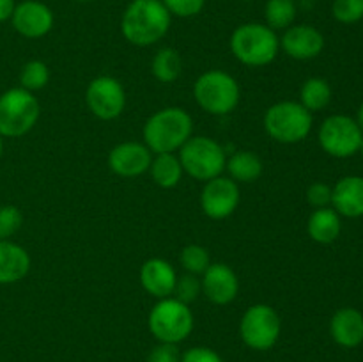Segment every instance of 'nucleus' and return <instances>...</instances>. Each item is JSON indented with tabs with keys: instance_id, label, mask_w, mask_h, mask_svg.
Here are the masks:
<instances>
[{
	"instance_id": "nucleus-2",
	"label": "nucleus",
	"mask_w": 363,
	"mask_h": 362,
	"mask_svg": "<svg viewBox=\"0 0 363 362\" xmlns=\"http://www.w3.org/2000/svg\"><path fill=\"white\" fill-rule=\"evenodd\" d=\"M194 123L186 110L169 106L152 114L144 126L145 146L151 153H174L191 137Z\"/></svg>"
},
{
	"instance_id": "nucleus-27",
	"label": "nucleus",
	"mask_w": 363,
	"mask_h": 362,
	"mask_svg": "<svg viewBox=\"0 0 363 362\" xmlns=\"http://www.w3.org/2000/svg\"><path fill=\"white\" fill-rule=\"evenodd\" d=\"M50 80V71L43 60H30L21 67L20 84L27 91H39L45 87Z\"/></svg>"
},
{
	"instance_id": "nucleus-40",
	"label": "nucleus",
	"mask_w": 363,
	"mask_h": 362,
	"mask_svg": "<svg viewBox=\"0 0 363 362\" xmlns=\"http://www.w3.org/2000/svg\"><path fill=\"white\" fill-rule=\"evenodd\" d=\"M78 2H91V0H78Z\"/></svg>"
},
{
	"instance_id": "nucleus-35",
	"label": "nucleus",
	"mask_w": 363,
	"mask_h": 362,
	"mask_svg": "<svg viewBox=\"0 0 363 362\" xmlns=\"http://www.w3.org/2000/svg\"><path fill=\"white\" fill-rule=\"evenodd\" d=\"M181 362H223V358L211 348L195 346L181 355Z\"/></svg>"
},
{
	"instance_id": "nucleus-33",
	"label": "nucleus",
	"mask_w": 363,
	"mask_h": 362,
	"mask_svg": "<svg viewBox=\"0 0 363 362\" xmlns=\"http://www.w3.org/2000/svg\"><path fill=\"white\" fill-rule=\"evenodd\" d=\"M308 204L318 208H328L332 204V187L326 183H312L307 190Z\"/></svg>"
},
{
	"instance_id": "nucleus-30",
	"label": "nucleus",
	"mask_w": 363,
	"mask_h": 362,
	"mask_svg": "<svg viewBox=\"0 0 363 362\" xmlns=\"http://www.w3.org/2000/svg\"><path fill=\"white\" fill-rule=\"evenodd\" d=\"M23 224V215L13 204L0 206V240H9L20 231Z\"/></svg>"
},
{
	"instance_id": "nucleus-18",
	"label": "nucleus",
	"mask_w": 363,
	"mask_h": 362,
	"mask_svg": "<svg viewBox=\"0 0 363 362\" xmlns=\"http://www.w3.org/2000/svg\"><path fill=\"white\" fill-rule=\"evenodd\" d=\"M332 206L339 215L357 219L363 215V177L346 176L332 188Z\"/></svg>"
},
{
	"instance_id": "nucleus-3",
	"label": "nucleus",
	"mask_w": 363,
	"mask_h": 362,
	"mask_svg": "<svg viewBox=\"0 0 363 362\" xmlns=\"http://www.w3.org/2000/svg\"><path fill=\"white\" fill-rule=\"evenodd\" d=\"M279 48V35L264 23H243L230 35V52L245 66H268L275 60Z\"/></svg>"
},
{
	"instance_id": "nucleus-12",
	"label": "nucleus",
	"mask_w": 363,
	"mask_h": 362,
	"mask_svg": "<svg viewBox=\"0 0 363 362\" xmlns=\"http://www.w3.org/2000/svg\"><path fill=\"white\" fill-rule=\"evenodd\" d=\"M240 204V188L230 177H213L206 181L201 194V206L209 219L222 220L236 212Z\"/></svg>"
},
{
	"instance_id": "nucleus-9",
	"label": "nucleus",
	"mask_w": 363,
	"mask_h": 362,
	"mask_svg": "<svg viewBox=\"0 0 363 362\" xmlns=\"http://www.w3.org/2000/svg\"><path fill=\"white\" fill-rule=\"evenodd\" d=\"M282 330L279 312L266 304H255L245 311L240 323V334L248 348L266 351L277 344Z\"/></svg>"
},
{
	"instance_id": "nucleus-29",
	"label": "nucleus",
	"mask_w": 363,
	"mask_h": 362,
	"mask_svg": "<svg viewBox=\"0 0 363 362\" xmlns=\"http://www.w3.org/2000/svg\"><path fill=\"white\" fill-rule=\"evenodd\" d=\"M332 14L344 25H353L363 20V0H335Z\"/></svg>"
},
{
	"instance_id": "nucleus-36",
	"label": "nucleus",
	"mask_w": 363,
	"mask_h": 362,
	"mask_svg": "<svg viewBox=\"0 0 363 362\" xmlns=\"http://www.w3.org/2000/svg\"><path fill=\"white\" fill-rule=\"evenodd\" d=\"M14 9H16V2L14 0H0V23L11 20Z\"/></svg>"
},
{
	"instance_id": "nucleus-4",
	"label": "nucleus",
	"mask_w": 363,
	"mask_h": 362,
	"mask_svg": "<svg viewBox=\"0 0 363 362\" xmlns=\"http://www.w3.org/2000/svg\"><path fill=\"white\" fill-rule=\"evenodd\" d=\"M39 119V102L30 91L13 87L0 96V135L16 138L28 133Z\"/></svg>"
},
{
	"instance_id": "nucleus-17",
	"label": "nucleus",
	"mask_w": 363,
	"mask_h": 362,
	"mask_svg": "<svg viewBox=\"0 0 363 362\" xmlns=\"http://www.w3.org/2000/svg\"><path fill=\"white\" fill-rule=\"evenodd\" d=\"M176 270L169 261L162 258H152L142 265L140 283L149 295L156 298H169L176 287Z\"/></svg>"
},
{
	"instance_id": "nucleus-37",
	"label": "nucleus",
	"mask_w": 363,
	"mask_h": 362,
	"mask_svg": "<svg viewBox=\"0 0 363 362\" xmlns=\"http://www.w3.org/2000/svg\"><path fill=\"white\" fill-rule=\"evenodd\" d=\"M358 126H360V130L363 131V103L360 105V110H358V119H357Z\"/></svg>"
},
{
	"instance_id": "nucleus-11",
	"label": "nucleus",
	"mask_w": 363,
	"mask_h": 362,
	"mask_svg": "<svg viewBox=\"0 0 363 362\" xmlns=\"http://www.w3.org/2000/svg\"><path fill=\"white\" fill-rule=\"evenodd\" d=\"M87 106L96 117L103 121L116 119L123 114L126 94L121 82L113 77H98L89 84L85 92Z\"/></svg>"
},
{
	"instance_id": "nucleus-19",
	"label": "nucleus",
	"mask_w": 363,
	"mask_h": 362,
	"mask_svg": "<svg viewBox=\"0 0 363 362\" xmlns=\"http://www.w3.org/2000/svg\"><path fill=\"white\" fill-rule=\"evenodd\" d=\"M330 334L340 346L357 348L363 343V314L353 307L339 309L330 322Z\"/></svg>"
},
{
	"instance_id": "nucleus-8",
	"label": "nucleus",
	"mask_w": 363,
	"mask_h": 362,
	"mask_svg": "<svg viewBox=\"0 0 363 362\" xmlns=\"http://www.w3.org/2000/svg\"><path fill=\"white\" fill-rule=\"evenodd\" d=\"M149 330L160 343L177 344L194 330L190 307L177 298H162L149 312Z\"/></svg>"
},
{
	"instance_id": "nucleus-6",
	"label": "nucleus",
	"mask_w": 363,
	"mask_h": 362,
	"mask_svg": "<svg viewBox=\"0 0 363 362\" xmlns=\"http://www.w3.org/2000/svg\"><path fill=\"white\" fill-rule=\"evenodd\" d=\"M179 151L183 170L199 181H209L222 176L225 169V149L209 137H190Z\"/></svg>"
},
{
	"instance_id": "nucleus-22",
	"label": "nucleus",
	"mask_w": 363,
	"mask_h": 362,
	"mask_svg": "<svg viewBox=\"0 0 363 362\" xmlns=\"http://www.w3.org/2000/svg\"><path fill=\"white\" fill-rule=\"evenodd\" d=\"M225 169L229 170L230 180L236 183H252L261 177L262 162L255 153L236 151L227 160Z\"/></svg>"
},
{
	"instance_id": "nucleus-5",
	"label": "nucleus",
	"mask_w": 363,
	"mask_h": 362,
	"mask_svg": "<svg viewBox=\"0 0 363 362\" xmlns=\"http://www.w3.org/2000/svg\"><path fill=\"white\" fill-rule=\"evenodd\" d=\"M264 128L273 141L296 144L311 133L312 112L298 102L275 103L266 110Z\"/></svg>"
},
{
	"instance_id": "nucleus-1",
	"label": "nucleus",
	"mask_w": 363,
	"mask_h": 362,
	"mask_svg": "<svg viewBox=\"0 0 363 362\" xmlns=\"http://www.w3.org/2000/svg\"><path fill=\"white\" fill-rule=\"evenodd\" d=\"M172 14L162 0H133L121 21L123 35L135 46H149L165 38Z\"/></svg>"
},
{
	"instance_id": "nucleus-31",
	"label": "nucleus",
	"mask_w": 363,
	"mask_h": 362,
	"mask_svg": "<svg viewBox=\"0 0 363 362\" xmlns=\"http://www.w3.org/2000/svg\"><path fill=\"white\" fill-rule=\"evenodd\" d=\"M201 291H202V284L201 280L197 279V275H194V273H186V275L177 277L174 293H176L177 300H181L183 304L188 305L190 302L197 300Z\"/></svg>"
},
{
	"instance_id": "nucleus-26",
	"label": "nucleus",
	"mask_w": 363,
	"mask_h": 362,
	"mask_svg": "<svg viewBox=\"0 0 363 362\" xmlns=\"http://www.w3.org/2000/svg\"><path fill=\"white\" fill-rule=\"evenodd\" d=\"M266 23L273 31L289 28L296 18V4L294 0H268L264 7Z\"/></svg>"
},
{
	"instance_id": "nucleus-28",
	"label": "nucleus",
	"mask_w": 363,
	"mask_h": 362,
	"mask_svg": "<svg viewBox=\"0 0 363 362\" xmlns=\"http://www.w3.org/2000/svg\"><path fill=\"white\" fill-rule=\"evenodd\" d=\"M179 261L183 265V268L186 270L188 273H194V275H199V273H204L206 268H208L211 263H209V254L202 245H186V247L181 251Z\"/></svg>"
},
{
	"instance_id": "nucleus-14",
	"label": "nucleus",
	"mask_w": 363,
	"mask_h": 362,
	"mask_svg": "<svg viewBox=\"0 0 363 362\" xmlns=\"http://www.w3.org/2000/svg\"><path fill=\"white\" fill-rule=\"evenodd\" d=\"M280 46L289 57L296 60H308L318 57L325 48V38L312 25H291L286 28Z\"/></svg>"
},
{
	"instance_id": "nucleus-23",
	"label": "nucleus",
	"mask_w": 363,
	"mask_h": 362,
	"mask_svg": "<svg viewBox=\"0 0 363 362\" xmlns=\"http://www.w3.org/2000/svg\"><path fill=\"white\" fill-rule=\"evenodd\" d=\"M151 176L158 187L162 188H174L183 177V165L179 162V156L174 153H162L156 155V158L151 162Z\"/></svg>"
},
{
	"instance_id": "nucleus-25",
	"label": "nucleus",
	"mask_w": 363,
	"mask_h": 362,
	"mask_svg": "<svg viewBox=\"0 0 363 362\" xmlns=\"http://www.w3.org/2000/svg\"><path fill=\"white\" fill-rule=\"evenodd\" d=\"M181 70H183V60H181V55L176 50L162 48L156 52L151 64V71L160 82L172 84L181 75Z\"/></svg>"
},
{
	"instance_id": "nucleus-16",
	"label": "nucleus",
	"mask_w": 363,
	"mask_h": 362,
	"mask_svg": "<svg viewBox=\"0 0 363 362\" xmlns=\"http://www.w3.org/2000/svg\"><path fill=\"white\" fill-rule=\"evenodd\" d=\"M152 162L151 149L138 142H123L108 155V165L117 176L135 177L149 170Z\"/></svg>"
},
{
	"instance_id": "nucleus-20",
	"label": "nucleus",
	"mask_w": 363,
	"mask_h": 362,
	"mask_svg": "<svg viewBox=\"0 0 363 362\" xmlns=\"http://www.w3.org/2000/svg\"><path fill=\"white\" fill-rule=\"evenodd\" d=\"M30 270V256L21 245L0 240V284H14Z\"/></svg>"
},
{
	"instance_id": "nucleus-24",
	"label": "nucleus",
	"mask_w": 363,
	"mask_h": 362,
	"mask_svg": "<svg viewBox=\"0 0 363 362\" xmlns=\"http://www.w3.org/2000/svg\"><path fill=\"white\" fill-rule=\"evenodd\" d=\"M300 99V103L308 112H319V110L326 109L328 103L332 102V87L325 78L312 77L301 85Z\"/></svg>"
},
{
	"instance_id": "nucleus-21",
	"label": "nucleus",
	"mask_w": 363,
	"mask_h": 362,
	"mask_svg": "<svg viewBox=\"0 0 363 362\" xmlns=\"http://www.w3.org/2000/svg\"><path fill=\"white\" fill-rule=\"evenodd\" d=\"M340 229H342L340 215L333 208H318L307 224V231L312 240L323 245L333 243L339 238Z\"/></svg>"
},
{
	"instance_id": "nucleus-15",
	"label": "nucleus",
	"mask_w": 363,
	"mask_h": 362,
	"mask_svg": "<svg viewBox=\"0 0 363 362\" xmlns=\"http://www.w3.org/2000/svg\"><path fill=\"white\" fill-rule=\"evenodd\" d=\"M202 291L216 305H227L238 297L240 280L234 270L223 263H215L202 273Z\"/></svg>"
},
{
	"instance_id": "nucleus-13",
	"label": "nucleus",
	"mask_w": 363,
	"mask_h": 362,
	"mask_svg": "<svg viewBox=\"0 0 363 362\" xmlns=\"http://www.w3.org/2000/svg\"><path fill=\"white\" fill-rule=\"evenodd\" d=\"M11 23L14 31L23 38L38 39L52 31L53 13L46 4L39 0H25V2L16 4Z\"/></svg>"
},
{
	"instance_id": "nucleus-10",
	"label": "nucleus",
	"mask_w": 363,
	"mask_h": 362,
	"mask_svg": "<svg viewBox=\"0 0 363 362\" xmlns=\"http://www.w3.org/2000/svg\"><path fill=\"white\" fill-rule=\"evenodd\" d=\"M363 131L358 126L357 119L350 116H330L323 121L319 128V144L335 158H350L357 155L360 149Z\"/></svg>"
},
{
	"instance_id": "nucleus-39",
	"label": "nucleus",
	"mask_w": 363,
	"mask_h": 362,
	"mask_svg": "<svg viewBox=\"0 0 363 362\" xmlns=\"http://www.w3.org/2000/svg\"><path fill=\"white\" fill-rule=\"evenodd\" d=\"M358 153H362V156H363V138H362V144H360V149H358Z\"/></svg>"
},
{
	"instance_id": "nucleus-38",
	"label": "nucleus",
	"mask_w": 363,
	"mask_h": 362,
	"mask_svg": "<svg viewBox=\"0 0 363 362\" xmlns=\"http://www.w3.org/2000/svg\"><path fill=\"white\" fill-rule=\"evenodd\" d=\"M4 153V141H2V135H0V156H2Z\"/></svg>"
},
{
	"instance_id": "nucleus-32",
	"label": "nucleus",
	"mask_w": 363,
	"mask_h": 362,
	"mask_svg": "<svg viewBox=\"0 0 363 362\" xmlns=\"http://www.w3.org/2000/svg\"><path fill=\"white\" fill-rule=\"evenodd\" d=\"M170 14L179 18H191L204 9L206 0H162Z\"/></svg>"
},
{
	"instance_id": "nucleus-7",
	"label": "nucleus",
	"mask_w": 363,
	"mask_h": 362,
	"mask_svg": "<svg viewBox=\"0 0 363 362\" xmlns=\"http://www.w3.org/2000/svg\"><path fill=\"white\" fill-rule=\"evenodd\" d=\"M194 94L206 112L213 116H225L240 103V85L225 71L213 70L197 78Z\"/></svg>"
},
{
	"instance_id": "nucleus-34",
	"label": "nucleus",
	"mask_w": 363,
	"mask_h": 362,
	"mask_svg": "<svg viewBox=\"0 0 363 362\" xmlns=\"http://www.w3.org/2000/svg\"><path fill=\"white\" fill-rule=\"evenodd\" d=\"M147 362H181L179 348L172 343H160L147 355Z\"/></svg>"
}]
</instances>
